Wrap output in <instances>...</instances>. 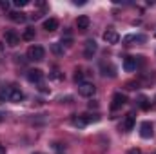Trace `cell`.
I'll use <instances>...</instances> for the list:
<instances>
[{
    "label": "cell",
    "mask_w": 156,
    "mask_h": 154,
    "mask_svg": "<svg viewBox=\"0 0 156 154\" xmlns=\"http://www.w3.org/2000/svg\"><path fill=\"white\" fill-rule=\"evenodd\" d=\"M98 51V44L94 40H87L85 42V49H83V56L85 58H93V54Z\"/></svg>",
    "instance_id": "52a82bcc"
},
{
    "label": "cell",
    "mask_w": 156,
    "mask_h": 154,
    "mask_svg": "<svg viewBox=\"0 0 156 154\" xmlns=\"http://www.w3.org/2000/svg\"><path fill=\"white\" fill-rule=\"evenodd\" d=\"M5 44L11 45V47H16V45L20 44V37H18L13 29H9V31H5Z\"/></svg>",
    "instance_id": "ba28073f"
},
{
    "label": "cell",
    "mask_w": 156,
    "mask_h": 154,
    "mask_svg": "<svg viewBox=\"0 0 156 154\" xmlns=\"http://www.w3.org/2000/svg\"><path fill=\"white\" fill-rule=\"evenodd\" d=\"M89 24H91V20H89L87 15H80L76 18V27L80 31H87V29H89Z\"/></svg>",
    "instance_id": "30bf717a"
},
{
    "label": "cell",
    "mask_w": 156,
    "mask_h": 154,
    "mask_svg": "<svg viewBox=\"0 0 156 154\" xmlns=\"http://www.w3.org/2000/svg\"><path fill=\"white\" fill-rule=\"evenodd\" d=\"M44 56H45V51H44V47H40V45H31V47L27 49V58H29V60L38 62V60H44Z\"/></svg>",
    "instance_id": "7a4b0ae2"
},
{
    "label": "cell",
    "mask_w": 156,
    "mask_h": 154,
    "mask_svg": "<svg viewBox=\"0 0 156 154\" xmlns=\"http://www.w3.org/2000/svg\"><path fill=\"white\" fill-rule=\"evenodd\" d=\"M0 154H5V145H0Z\"/></svg>",
    "instance_id": "f1b7e54d"
},
{
    "label": "cell",
    "mask_w": 156,
    "mask_h": 154,
    "mask_svg": "<svg viewBox=\"0 0 156 154\" xmlns=\"http://www.w3.org/2000/svg\"><path fill=\"white\" fill-rule=\"evenodd\" d=\"M9 18L13 22L22 24V22H26V13H22V11H9Z\"/></svg>",
    "instance_id": "5bb4252c"
},
{
    "label": "cell",
    "mask_w": 156,
    "mask_h": 154,
    "mask_svg": "<svg viewBox=\"0 0 156 154\" xmlns=\"http://www.w3.org/2000/svg\"><path fill=\"white\" fill-rule=\"evenodd\" d=\"M38 89L42 91V93H49V89H47V87H45L44 83H40V87H38Z\"/></svg>",
    "instance_id": "4316f807"
},
{
    "label": "cell",
    "mask_w": 156,
    "mask_h": 154,
    "mask_svg": "<svg viewBox=\"0 0 156 154\" xmlns=\"http://www.w3.org/2000/svg\"><path fill=\"white\" fill-rule=\"evenodd\" d=\"M123 69H125L127 73L136 71V58H134V56H127V58L123 60Z\"/></svg>",
    "instance_id": "7c38bea8"
},
{
    "label": "cell",
    "mask_w": 156,
    "mask_h": 154,
    "mask_svg": "<svg viewBox=\"0 0 156 154\" xmlns=\"http://www.w3.org/2000/svg\"><path fill=\"white\" fill-rule=\"evenodd\" d=\"M78 93H80V96L91 98V96L96 93V87H94V83H89V82H82V83L78 85Z\"/></svg>",
    "instance_id": "3957f363"
},
{
    "label": "cell",
    "mask_w": 156,
    "mask_h": 154,
    "mask_svg": "<svg viewBox=\"0 0 156 154\" xmlns=\"http://www.w3.org/2000/svg\"><path fill=\"white\" fill-rule=\"evenodd\" d=\"M80 116L83 118L85 123H91V121H98V120H100V116L98 114H80Z\"/></svg>",
    "instance_id": "d6986e66"
},
{
    "label": "cell",
    "mask_w": 156,
    "mask_h": 154,
    "mask_svg": "<svg viewBox=\"0 0 156 154\" xmlns=\"http://www.w3.org/2000/svg\"><path fill=\"white\" fill-rule=\"evenodd\" d=\"M0 121H2V114H0Z\"/></svg>",
    "instance_id": "1f68e13d"
},
{
    "label": "cell",
    "mask_w": 156,
    "mask_h": 154,
    "mask_svg": "<svg viewBox=\"0 0 156 154\" xmlns=\"http://www.w3.org/2000/svg\"><path fill=\"white\" fill-rule=\"evenodd\" d=\"M62 47H73V38H62Z\"/></svg>",
    "instance_id": "7402d4cb"
},
{
    "label": "cell",
    "mask_w": 156,
    "mask_h": 154,
    "mask_svg": "<svg viewBox=\"0 0 156 154\" xmlns=\"http://www.w3.org/2000/svg\"><path fill=\"white\" fill-rule=\"evenodd\" d=\"M51 78H55V80H62V78H64V75H62L58 69H55V71L51 73Z\"/></svg>",
    "instance_id": "603a6c76"
},
{
    "label": "cell",
    "mask_w": 156,
    "mask_h": 154,
    "mask_svg": "<svg viewBox=\"0 0 156 154\" xmlns=\"http://www.w3.org/2000/svg\"><path fill=\"white\" fill-rule=\"evenodd\" d=\"M0 98H2V100H4V98H9V102H13V103H20V102L24 100V93H22L20 89H16V87H7V89L2 91Z\"/></svg>",
    "instance_id": "6da1fadb"
},
{
    "label": "cell",
    "mask_w": 156,
    "mask_h": 154,
    "mask_svg": "<svg viewBox=\"0 0 156 154\" xmlns=\"http://www.w3.org/2000/svg\"><path fill=\"white\" fill-rule=\"evenodd\" d=\"M127 154H142V151H140V149H131Z\"/></svg>",
    "instance_id": "83f0119b"
},
{
    "label": "cell",
    "mask_w": 156,
    "mask_h": 154,
    "mask_svg": "<svg viewBox=\"0 0 156 154\" xmlns=\"http://www.w3.org/2000/svg\"><path fill=\"white\" fill-rule=\"evenodd\" d=\"M44 29H45L47 33L56 31V29H58V20H56V18H47V20L44 22Z\"/></svg>",
    "instance_id": "4fadbf2b"
},
{
    "label": "cell",
    "mask_w": 156,
    "mask_h": 154,
    "mask_svg": "<svg viewBox=\"0 0 156 154\" xmlns=\"http://www.w3.org/2000/svg\"><path fill=\"white\" fill-rule=\"evenodd\" d=\"M104 40H105L107 44H118V40H120V35H118L115 29H107V31L104 33Z\"/></svg>",
    "instance_id": "8fae6325"
},
{
    "label": "cell",
    "mask_w": 156,
    "mask_h": 154,
    "mask_svg": "<svg viewBox=\"0 0 156 154\" xmlns=\"http://www.w3.org/2000/svg\"><path fill=\"white\" fill-rule=\"evenodd\" d=\"M140 136L145 138V140H149V138L154 136V131H153V123L151 121H142V125H140Z\"/></svg>",
    "instance_id": "5b68a950"
},
{
    "label": "cell",
    "mask_w": 156,
    "mask_h": 154,
    "mask_svg": "<svg viewBox=\"0 0 156 154\" xmlns=\"http://www.w3.org/2000/svg\"><path fill=\"white\" fill-rule=\"evenodd\" d=\"M71 123H73V125H75V127H85V125H87V123H85V121H83V118H82V116H75V118H73V120H71Z\"/></svg>",
    "instance_id": "ffe728a7"
},
{
    "label": "cell",
    "mask_w": 156,
    "mask_h": 154,
    "mask_svg": "<svg viewBox=\"0 0 156 154\" xmlns=\"http://www.w3.org/2000/svg\"><path fill=\"white\" fill-rule=\"evenodd\" d=\"M87 107H89V109H98V102H96V100H93V102H89V103H87Z\"/></svg>",
    "instance_id": "d4e9b609"
},
{
    "label": "cell",
    "mask_w": 156,
    "mask_h": 154,
    "mask_svg": "<svg viewBox=\"0 0 156 154\" xmlns=\"http://www.w3.org/2000/svg\"><path fill=\"white\" fill-rule=\"evenodd\" d=\"M138 105H140V109L147 111V109L151 107V102H149V98H147V96H140V98H138Z\"/></svg>",
    "instance_id": "2e32d148"
},
{
    "label": "cell",
    "mask_w": 156,
    "mask_h": 154,
    "mask_svg": "<svg viewBox=\"0 0 156 154\" xmlns=\"http://www.w3.org/2000/svg\"><path fill=\"white\" fill-rule=\"evenodd\" d=\"M33 154H44V152H33Z\"/></svg>",
    "instance_id": "4dcf8cb0"
},
{
    "label": "cell",
    "mask_w": 156,
    "mask_h": 154,
    "mask_svg": "<svg viewBox=\"0 0 156 154\" xmlns=\"http://www.w3.org/2000/svg\"><path fill=\"white\" fill-rule=\"evenodd\" d=\"M127 103V96L122 94V93H115L113 94V102H111V109L113 111H118L120 107H123Z\"/></svg>",
    "instance_id": "277c9868"
},
{
    "label": "cell",
    "mask_w": 156,
    "mask_h": 154,
    "mask_svg": "<svg viewBox=\"0 0 156 154\" xmlns=\"http://www.w3.org/2000/svg\"><path fill=\"white\" fill-rule=\"evenodd\" d=\"M0 51H4V44L2 42H0Z\"/></svg>",
    "instance_id": "f546056e"
},
{
    "label": "cell",
    "mask_w": 156,
    "mask_h": 154,
    "mask_svg": "<svg viewBox=\"0 0 156 154\" xmlns=\"http://www.w3.org/2000/svg\"><path fill=\"white\" fill-rule=\"evenodd\" d=\"M22 40H26V42L35 40V29H33V27H27V29L24 31V35H22Z\"/></svg>",
    "instance_id": "e0dca14e"
},
{
    "label": "cell",
    "mask_w": 156,
    "mask_h": 154,
    "mask_svg": "<svg viewBox=\"0 0 156 154\" xmlns=\"http://www.w3.org/2000/svg\"><path fill=\"white\" fill-rule=\"evenodd\" d=\"M125 87H127L129 91H133V89H136V87H138V83H133V82H129V83H127Z\"/></svg>",
    "instance_id": "484cf974"
},
{
    "label": "cell",
    "mask_w": 156,
    "mask_h": 154,
    "mask_svg": "<svg viewBox=\"0 0 156 154\" xmlns=\"http://www.w3.org/2000/svg\"><path fill=\"white\" fill-rule=\"evenodd\" d=\"M133 127H134V114L129 113V114H125L122 125H120V129H122L123 132H129V131H133Z\"/></svg>",
    "instance_id": "8992f818"
},
{
    "label": "cell",
    "mask_w": 156,
    "mask_h": 154,
    "mask_svg": "<svg viewBox=\"0 0 156 154\" xmlns=\"http://www.w3.org/2000/svg\"><path fill=\"white\" fill-rule=\"evenodd\" d=\"M51 51H53V54H56V56H62V54H64L62 44H53V45H51Z\"/></svg>",
    "instance_id": "ac0fdd59"
},
{
    "label": "cell",
    "mask_w": 156,
    "mask_h": 154,
    "mask_svg": "<svg viewBox=\"0 0 156 154\" xmlns=\"http://www.w3.org/2000/svg\"><path fill=\"white\" fill-rule=\"evenodd\" d=\"M42 78H44V73H42L40 69H29V71H27V80H29L31 83H40Z\"/></svg>",
    "instance_id": "9c48e42d"
},
{
    "label": "cell",
    "mask_w": 156,
    "mask_h": 154,
    "mask_svg": "<svg viewBox=\"0 0 156 154\" xmlns=\"http://www.w3.org/2000/svg\"><path fill=\"white\" fill-rule=\"evenodd\" d=\"M102 71H104V73H102L104 76H107V75H109V76H115V75H116V73H115L116 69H115V67H113L111 64H109V65H105V64H102Z\"/></svg>",
    "instance_id": "9a60e30c"
},
{
    "label": "cell",
    "mask_w": 156,
    "mask_h": 154,
    "mask_svg": "<svg viewBox=\"0 0 156 154\" xmlns=\"http://www.w3.org/2000/svg\"><path fill=\"white\" fill-rule=\"evenodd\" d=\"M154 37H156V35H154Z\"/></svg>",
    "instance_id": "d6a6232c"
},
{
    "label": "cell",
    "mask_w": 156,
    "mask_h": 154,
    "mask_svg": "<svg viewBox=\"0 0 156 154\" xmlns=\"http://www.w3.org/2000/svg\"><path fill=\"white\" fill-rule=\"evenodd\" d=\"M75 82H76V83H82V82H83V71H82V69H76V71H75Z\"/></svg>",
    "instance_id": "44dd1931"
},
{
    "label": "cell",
    "mask_w": 156,
    "mask_h": 154,
    "mask_svg": "<svg viewBox=\"0 0 156 154\" xmlns=\"http://www.w3.org/2000/svg\"><path fill=\"white\" fill-rule=\"evenodd\" d=\"M29 4V0H15V5L16 7H24V5H27Z\"/></svg>",
    "instance_id": "cb8c5ba5"
}]
</instances>
